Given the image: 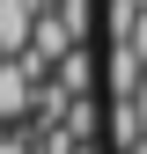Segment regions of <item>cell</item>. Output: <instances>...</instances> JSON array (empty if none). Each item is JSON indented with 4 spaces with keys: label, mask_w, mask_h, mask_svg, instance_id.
<instances>
[{
    "label": "cell",
    "mask_w": 147,
    "mask_h": 154,
    "mask_svg": "<svg viewBox=\"0 0 147 154\" xmlns=\"http://www.w3.org/2000/svg\"><path fill=\"white\" fill-rule=\"evenodd\" d=\"M140 81H147V66H140L125 44H110V51H103V88H110V103H125Z\"/></svg>",
    "instance_id": "cell-1"
},
{
    "label": "cell",
    "mask_w": 147,
    "mask_h": 154,
    "mask_svg": "<svg viewBox=\"0 0 147 154\" xmlns=\"http://www.w3.org/2000/svg\"><path fill=\"white\" fill-rule=\"evenodd\" d=\"M103 132H110V147H118V154H133V147H140V118H133V103H103Z\"/></svg>",
    "instance_id": "cell-2"
},
{
    "label": "cell",
    "mask_w": 147,
    "mask_h": 154,
    "mask_svg": "<svg viewBox=\"0 0 147 154\" xmlns=\"http://www.w3.org/2000/svg\"><path fill=\"white\" fill-rule=\"evenodd\" d=\"M125 51H133V59H140V66H147V8H140V15H133V29H125Z\"/></svg>",
    "instance_id": "cell-3"
},
{
    "label": "cell",
    "mask_w": 147,
    "mask_h": 154,
    "mask_svg": "<svg viewBox=\"0 0 147 154\" xmlns=\"http://www.w3.org/2000/svg\"><path fill=\"white\" fill-rule=\"evenodd\" d=\"M133 154H147V140H140V147H133Z\"/></svg>",
    "instance_id": "cell-4"
}]
</instances>
